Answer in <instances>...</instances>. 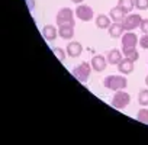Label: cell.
I'll use <instances>...</instances> for the list:
<instances>
[{
    "mask_svg": "<svg viewBox=\"0 0 148 145\" xmlns=\"http://www.w3.org/2000/svg\"><path fill=\"white\" fill-rule=\"evenodd\" d=\"M103 86L106 87V89H109V90H115V92H118V90H123V89H126V86H128V80L125 79V76L123 74H118V76H115V74H112V76H108V77H105V80H103Z\"/></svg>",
    "mask_w": 148,
    "mask_h": 145,
    "instance_id": "1",
    "label": "cell"
},
{
    "mask_svg": "<svg viewBox=\"0 0 148 145\" xmlns=\"http://www.w3.org/2000/svg\"><path fill=\"white\" fill-rule=\"evenodd\" d=\"M92 64L90 62H80L76 68L73 70V76L76 77L80 83H86L90 77V72H92Z\"/></svg>",
    "mask_w": 148,
    "mask_h": 145,
    "instance_id": "2",
    "label": "cell"
},
{
    "mask_svg": "<svg viewBox=\"0 0 148 145\" xmlns=\"http://www.w3.org/2000/svg\"><path fill=\"white\" fill-rule=\"evenodd\" d=\"M57 25H73L76 26V21H74V13L70 8H62L57 13Z\"/></svg>",
    "mask_w": 148,
    "mask_h": 145,
    "instance_id": "3",
    "label": "cell"
},
{
    "mask_svg": "<svg viewBox=\"0 0 148 145\" xmlns=\"http://www.w3.org/2000/svg\"><path fill=\"white\" fill-rule=\"evenodd\" d=\"M129 102H131V96L123 90H118L112 97V106L115 109H125L129 105Z\"/></svg>",
    "mask_w": 148,
    "mask_h": 145,
    "instance_id": "4",
    "label": "cell"
},
{
    "mask_svg": "<svg viewBox=\"0 0 148 145\" xmlns=\"http://www.w3.org/2000/svg\"><path fill=\"white\" fill-rule=\"evenodd\" d=\"M141 22H142V18H141L138 13H129V15H126L125 19L122 21V25H123V28H125L126 32H131V31L139 28Z\"/></svg>",
    "mask_w": 148,
    "mask_h": 145,
    "instance_id": "5",
    "label": "cell"
},
{
    "mask_svg": "<svg viewBox=\"0 0 148 145\" xmlns=\"http://www.w3.org/2000/svg\"><path fill=\"white\" fill-rule=\"evenodd\" d=\"M76 16L80 19V21H83V22H89V21H92L93 19V16H95V13H93V9L90 8V6H87V5H79L77 8H76Z\"/></svg>",
    "mask_w": 148,
    "mask_h": 145,
    "instance_id": "6",
    "label": "cell"
},
{
    "mask_svg": "<svg viewBox=\"0 0 148 145\" xmlns=\"http://www.w3.org/2000/svg\"><path fill=\"white\" fill-rule=\"evenodd\" d=\"M90 64H92V68H93L95 71L102 72V71L106 68V65H108V60H106V57H103V55H95V57L92 58Z\"/></svg>",
    "mask_w": 148,
    "mask_h": 145,
    "instance_id": "7",
    "label": "cell"
},
{
    "mask_svg": "<svg viewBox=\"0 0 148 145\" xmlns=\"http://www.w3.org/2000/svg\"><path fill=\"white\" fill-rule=\"evenodd\" d=\"M138 36L134 32H125L122 35V48H131L138 45Z\"/></svg>",
    "mask_w": 148,
    "mask_h": 145,
    "instance_id": "8",
    "label": "cell"
},
{
    "mask_svg": "<svg viewBox=\"0 0 148 145\" xmlns=\"http://www.w3.org/2000/svg\"><path fill=\"white\" fill-rule=\"evenodd\" d=\"M82 52H83V47H82V44L77 42V41H73V42H70V44L67 45V55H70L71 58L80 57Z\"/></svg>",
    "mask_w": 148,
    "mask_h": 145,
    "instance_id": "9",
    "label": "cell"
},
{
    "mask_svg": "<svg viewBox=\"0 0 148 145\" xmlns=\"http://www.w3.org/2000/svg\"><path fill=\"white\" fill-rule=\"evenodd\" d=\"M134 62H135V61H132V60L123 57V60L118 64L119 72H121V74H123V76H125V74H131V72L134 71Z\"/></svg>",
    "mask_w": 148,
    "mask_h": 145,
    "instance_id": "10",
    "label": "cell"
},
{
    "mask_svg": "<svg viewBox=\"0 0 148 145\" xmlns=\"http://www.w3.org/2000/svg\"><path fill=\"white\" fill-rule=\"evenodd\" d=\"M106 60H108L109 64H112V65H118V64L123 60V54H122V51H119V49L115 48V49H110V51L108 52Z\"/></svg>",
    "mask_w": 148,
    "mask_h": 145,
    "instance_id": "11",
    "label": "cell"
},
{
    "mask_svg": "<svg viewBox=\"0 0 148 145\" xmlns=\"http://www.w3.org/2000/svg\"><path fill=\"white\" fill-rule=\"evenodd\" d=\"M109 35L112 36V38H119V36H122L123 34H125V28H123V25H122V22H113L110 26H109Z\"/></svg>",
    "mask_w": 148,
    "mask_h": 145,
    "instance_id": "12",
    "label": "cell"
},
{
    "mask_svg": "<svg viewBox=\"0 0 148 145\" xmlns=\"http://www.w3.org/2000/svg\"><path fill=\"white\" fill-rule=\"evenodd\" d=\"M58 35V29L54 26V25H45L42 28V36L47 39V41H54Z\"/></svg>",
    "mask_w": 148,
    "mask_h": 145,
    "instance_id": "13",
    "label": "cell"
},
{
    "mask_svg": "<svg viewBox=\"0 0 148 145\" xmlns=\"http://www.w3.org/2000/svg\"><path fill=\"white\" fill-rule=\"evenodd\" d=\"M96 26L99 29H109V26L113 23V21L110 19V16H106V15H99L96 16Z\"/></svg>",
    "mask_w": 148,
    "mask_h": 145,
    "instance_id": "14",
    "label": "cell"
},
{
    "mask_svg": "<svg viewBox=\"0 0 148 145\" xmlns=\"http://www.w3.org/2000/svg\"><path fill=\"white\" fill-rule=\"evenodd\" d=\"M58 35L62 39H71L74 35V26L73 25H61L58 26Z\"/></svg>",
    "mask_w": 148,
    "mask_h": 145,
    "instance_id": "15",
    "label": "cell"
},
{
    "mask_svg": "<svg viewBox=\"0 0 148 145\" xmlns=\"http://www.w3.org/2000/svg\"><path fill=\"white\" fill-rule=\"evenodd\" d=\"M109 16H110V19H112L113 22H122V21L125 19L126 13H125L123 9H121L119 6H116V8H112V9H110Z\"/></svg>",
    "mask_w": 148,
    "mask_h": 145,
    "instance_id": "16",
    "label": "cell"
},
{
    "mask_svg": "<svg viewBox=\"0 0 148 145\" xmlns=\"http://www.w3.org/2000/svg\"><path fill=\"white\" fill-rule=\"evenodd\" d=\"M122 54L125 58H129L132 61H136L139 58V54L136 51V47H131V48H122Z\"/></svg>",
    "mask_w": 148,
    "mask_h": 145,
    "instance_id": "17",
    "label": "cell"
},
{
    "mask_svg": "<svg viewBox=\"0 0 148 145\" xmlns=\"http://www.w3.org/2000/svg\"><path fill=\"white\" fill-rule=\"evenodd\" d=\"M118 6L125 10V13H131V10L135 8V0H118Z\"/></svg>",
    "mask_w": 148,
    "mask_h": 145,
    "instance_id": "18",
    "label": "cell"
},
{
    "mask_svg": "<svg viewBox=\"0 0 148 145\" xmlns=\"http://www.w3.org/2000/svg\"><path fill=\"white\" fill-rule=\"evenodd\" d=\"M138 102L142 107L148 106V89H142L138 94Z\"/></svg>",
    "mask_w": 148,
    "mask_h": 145,
    "instance_id": "19",
    "label": "cell"
},
{
    "mask_svg": "<svg viewBox=\"0 0 148 145\" xmlns=\"http://www.w3.org/2000/svg\"><path fill=\"white\" fill-rule=\"evenodd\" d=\"M136 120L141 122V123L148 125V109H147V107H142V109L138 112V115H136Z\"/></svg>",
    "mask_w": 148,
    "mask_h": 145,
    "instance_id": "20",
    "label": "cell"
},
{
    "mask_svg": "<svg viewBox=\"0 0 148 145\" xmlns=\"http://www.w3.org/2000/svg\"><path fill=\"white\" fill-rule=\"evenodd\" d=\"M52 52L55 54V57H57V58H58V60H60L61 62H62V61L65 60V52H64V49H62V48L54 47V48H52Z\"/></svg>",
    "mask_w": 148,
    "mask_h": 145,
    "instance_id": "21",
    "label": "cell"
},
{
    "mask_svg": "<svg viewBox=\"0 0 148 145\" xmlns=\"http://www.w3.org/2000/svg\"><path fill=\"white\" fill-rule=\"evenodd\" d=\"M135 9L147 10L148 9V0H135Z\"/></svg>",
    "mask_w": 148,
    "mask_h": 145,
    "instance_id": "22",
    "label": "cell"
},
{
    "mask_svg": "<svg viewBox=\"0 0 148 145\" xmlns=\"http://www.w3.org/2000/svg\"><path fill=\"white\" fill-rule=\"evenodd\" d=\"M138 45H139L142 49H148V34H144V35L139 38Z\"/></svg>",
    "mask_w": 148,
    "mask_h": 145,
    "instance_id": "23",
    "label": "cell"
},
{
    "mask_svg": "<svg viewBox=\"0 0 148 145\" xmlns=\"http://www.w3.org/2000/svg\"><path fill=\"white\" fill-rule=\"evenodd\" d=\"M139 29H141V32L148 34V19H142V22L139 25Z\"/></svg>",
    "mask_w": 148,
    "mask_h": 145,
    "instance_id": "24",
    "label": "cell"
},
{
    "mask_svg": "<svg viewBox=\"0 0 148 145\" xmlns=\"http://www.w3.org/2000/svg\"><path fill=\"white\" fill-rule=\"evenodd\" d=\"M26 5H28V9H29L31 12L35 9V2H34V0H26Z\"/></svg>",
    "mask_w": 148,
    "mask_h": 145,
    "instance_id": "25",
    "label": "cell"
},
{
    "mask_svg": "<svg viewBox=\"0 0 148 145\" xmlns=\"http://www.w3.org/2000/svg\"><path fill=\"white\" fill-rule=\"evenodd\" d=\"M71 2H73V3H77V5H82L84 0H71Z\"/></svg>",
    "mask_w": 148,
    "mask_h": 145,
    "instance_id": "26",
    "label": "cell"
},
{
    "mask_svg": "<svg viewBox=\"0 0 148 145\" xmlns=\"http://www.w3.org/2000/svg\"><path fill=\"white\" fill-rule=\"evenodd\" d=\"M145 84H147V87H148V76L145 77Z\"/></svg>",
    "mask_w": 148,
    "mask_h": 145,
    "instance_id": "27",
    "label": "cell"
}]
</instances>
